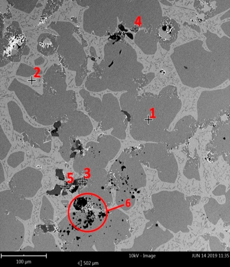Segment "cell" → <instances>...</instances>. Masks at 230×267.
<instances>
[{"instance_id":"cell-1","label":"cell","mask_w":230,"mask_h":267,"mask_svg":"<svg viewBox=\"0 0 230 267\" xmlns=\"http://www.w3.org/2000/svg\"><path fill=\"white\" fill-rule=\"evenodd\" d=\"M108 211L103 198L94 193L78 195L69 205L67 218L74 228L88 234L96 232L104 225Z\"/></svg>"},{"instance_id":"cell-2","label":"cell","mask_w":230,"mask_h":267,"mask_svg":"<svg viewBox=\"0 0 230 267\" xmlns=\"http://www.w3.org/2000/svg\"><path fill=\"white\" fill-rule=\"evenodd\" d=\"M143 172L139 163L124 151L107 173L108 181L116 190L124 188L132 190L141 186Z\"/></svg>"},{"instance_id":"cell-3","label":"cell","mask_w":230,"mask_h":267,"mask_svg":"<svg viewBox=\"0 0 230 267\" xmlns=\"http://www.w3.org/2000/svg\"><path fill=\"white\" fill-rule=\"evenodd\" d=\"M9 112L13 129L23 135L25 142L29 143L33 148H39L46 153L50 152L52 139L47 129L30 125L24 120L20 110L10 109Z\"/></svg>"},{"instance_id":"cell-4","label":"cell","mask_w":230,"mask_h":267,"mask_svg":"<svg viewBox=\"0 0 230 267\" xmlns=\"http://www.w3.org/2000/svg\"><path fill=\"white\" fill-rule=\"evenodd\" d=\"M0 250H18L24 240V228L23 224L12 213L0 208Z\"/></svg>"},{"instance_id":"cell-5","label":"cell","mask_w":230,"mask_h":267,"mask_svg":"<svg viewBox=\"0 0 230 267\" xmlns=\"http://www.w3.org/2000/svg\"><path fill=\"white\" fill-rule=\"evenodd\" d=\"M230 101V85L224 89L202 92L197 104L199 119H208L229 111Z\"/></svg>"},{"instance_id":"cell-6","label":"cell","mask_w":230,"mask_h":267,"mask_svg":"<svg viewBox=\"0 0 230 267\" xmlns=\"http://www.w3.org/2000/svg\"><path fill=\"white\" fill-rule=\"evenodd\" d=\"M42 178L40 171L28 167L15 173L9 185L11 190L20 196L32 197L41 187Z\"/></svg>"},{"instance_id":"cell-7","label":"cell","mask_w":230,"mask_h":267,"mask_svg":"<svg viewBox=\"0 0 230 267\" xmlns=\"http://www.w3.org/2000/svg\"><path fill=\"white\" fill-rule=\"evenodd\" d=\"M65 120L58 131L62 139L74 142L76 137L87 136L92 130L90 119L81 111H75Z\"/></svg>"},{"instance_id":"cell-8","label":"cell","mask_w":230,"mask_h":267,"mask_svg":"<svg viewBox=\"0 0 230 267\" xmlns=\"http://www.w3.org/2000/svg\"><path fill=\"white\" fill-rule=\"evenodd\" d=\"M0 195L1 208L23 220L30 218L33 205L30 200L26 199L11 190L1 191Z\"/></svg>"},{"instance_id":"cell-9","label":"cell","mask_w":230,"mask_h":267,"mask_svg":"<svg viewBox=\"0 0 230 267\" xmlns=\"http://www.w3.org/2000/svg\"><path fill=\"white\" fill-rule=\"evenodd\" d=\"M103 107L104 117L99 123L100 128L105 130L113 128L122 113L119 101L113 94H105L102 101Z\"/></svg>"},{"instance_id":"cell-10","label":"cell","mask_w":230,"mask_h":267,"mask_svg":"<svg viewBox=\"0 0 230 267\" xmlns=\"http://www.w3.org/2000/svg\"><path fill=\"white\" fill-rule=\"evenodd\" d=\"M179 28L177 23L173 19L164 17L155 31L156 38L164 49H169L171 44L177 37Z\"/></svg>"},{"instance_id":"cell-11","label":"cell","mask_w":230,"mask_h":267,"mask_svg":"<svg viewBox=\"0 0 230 267\" xmlns=\"http://www.w3.org/2000/svg\"><path fill=\"white\" fill-rule=\"evenodd\" d=\"M230 190L225 194V203L220 204L214 198L209 199L204 205L205 211L208 220L216 225L220 218L226 222L230 221Z\"/></svg>"},{"instance_id":"cell-12","label":"cell","mask_w":230,"mask_h":267,"mask_svg":"<svg viewBox=\"0 0 230 267\" xmlns=\"http://www.w3.org/2000/svg\"><path fill=\"white\" fill-rule=\"evenodd\" d=\"M34 251H56L58 250L52 236L44 231L42 226L38 225L32 236Z\"/></svg>"},{"instance_id":"cell-13","label":"cell","mask_w":230,"mask_h":267,"mask_svg":"<svg viewBox=\"0 0 230 267\" xmlns=\"http://www.w3.org/2000/svg\"><path fill=\"white\" fill-rule=\"evenodd\" d=\"M97 142L101 151L109 161L114 157L121 147L120 141L110 135L100 136L98 138Z\"/></svg>"},{"instance_id":"cell-14","label":"cell","mask_w":230,"mask_h":267,"mask_svg":"<svg viewBox=\"0 0 230 267\" xmlns=\"http://www.w3.org/2000/svg\"><path fill=\"white\" fill-rule=\"evenodd\" d=\"M84 105L89 115L95 121H102L104 118V112L102 101L99 99L91 96L85 92Z\"/></svg>"},{"instance_id":"cell-15","label":"cell","mask_w":230,"mask_h":267,"mask_svg":"<svg viewBox=\"0 0 230 267\" xmlns=\"http://www.w3.org/2000/svg\"><path fill=\"white\" fill-rule=\"evenodd\" d=\"M57 47L55 36L47 33L42 34L38 40V48L42 53L49 54L54 52Z\"/></svg>"},{"instance_id":"cell-16","label":"cell","mask_w":230,"mask_h":267,"mask_svg":"<svg viewBox=\"0 0 230 267\" xmlns=\"http://www.w3.org/2000/svg\"><path fill=\"white\" fill-rule=\"evenodd\" d=\"M86 85L88 89L91 91L99 92L107 88L103 75L97 71L89 76Z\"/></svg>"},{"instance_id":"cell-17","label":"cell","mask_w":230,"mask_h":267,"mask_svg":"<svg viewBox=\"0 0 230 267\" xmlns=\"http://www.w3.org/2000/svg\"><path fill=\"white\" fill-rule=\"evenodd\" d=\"M229 125H223L219 130L215 139V144L219 150L226 151L229 150Z\"/></svg>"},{"instance_id":"cell-18","label":"cell","mask_w":230,"mask_h":267,"mask_svg":"<svg viewBox=\"0 0 230 267\" xmlns=\"http://www.w3.org/2000/svg\"><path fill=\"white\" fill-rule=\"evenodd\" d=\"M131 190L126 189L116 190V202L117 204L123 208H129L135 202V197Z\"/></svg>"},{"instance_id":"cell-19","label":"cell","mask_w":230,"mask_h":267,"mask_svg":"<svg viewBox=\"0 0 230 267\" xmlns=\"http://www.w3.org/2000/svg\"><path fill=\"white\" fill-rule=\"evenodd\" d=\"M127 124V117L123 112L120 118L113 128L111 134L118 138L125 139L126 137V130Z\"/></svg>"},{"instance_id":"cell-20","label":"cell","mask_w":230,"mask_h":267,"mask_svg":"<svg viewBox=\"0 0 230 267\" xmlns=\"http://www.w3.org/2000/svg\"><path fill=\"white\" fill-rule=\"evenodd\" d=\"M11 146L0 125V160H2L6 157Z\"/></svg>"},{"instance_id":"cell-21","label":"cell","mask_w":230,"mask_h":267,"mask_svg":"<svg viewBox=\"0 0 230 267\" xmlns=\"http://www.w3.org/2000/svg\"><path fill=\"white\" fill-rule=\"evenodd\" d=\"M46 198L43 197L40 213V218L41 220L46 224L50 223L53 219L52 210L48 206Z\"/></svg>"},{"instance_id":"cell-22","label":"cell","mask_w":230,"mask_h":267,"mask_svg":"<svg viewBox=\"0 0 230 267\" xmlns=\"http://www.w3.org/2000/svg\"><path fill=\"white\" fill-rule=\"evenodd\" d=\"M24 153L22 151H18L11 154L9 157L7 162L10 166L16 168L24 160Z\"/></svg>"},{"instance_id":"cell-23","label":"cell","mask_w":230,"mask_h":267,"mask_svg":"<svg viewBox=\"0 0 230 267\" xmlns=\"http://www.w3.org/2000/svg\"><path fill=\"white\" fill-rule=\"evenodd\" d=\"M211 250L213 251H221L224 250L222 244L217 238L212 236L209 240Z\"/></svg>"},{"instance_id":"cell-24","label":"cell","mask_w":230,"mask_h":267,"mask_svg":"<svg viewBox=\"0 0 230 267\" xmlns=\"http://www.w3.org/2000/svg\"><path fill=\"white\" fill-rule=\"evenodd\" d=\"M226 187L223 185H220L215 189L213 191V193L216 196H220L225 193Z\"/></svg>"},{"instance_id":"cell-25","label":"cell","mask_w":230,"mask_h":267,"mask_svg":"<svg viewBox=\"0 0 230 267\" xmlns=\"http://www.w3.org/2000/svg\"><path fill=\"white\" fill-rule=\"evenodd\" d=\"M5 180L4 172L2 165L0 163V183Z\"/></svg>"},{"instance_id":"cell-26","label":"cell","mask_w":230,"mask_h":267,"mask_svg":"<svg viewBox=\"0 0 230 267\" xmlns=\"http://www.w3.org/2000/svg\"><path fill=\"white\" fill-rule=\"evenodd\" d=\"M22 251H34V248L30 246H27L21 250Z\"/></svg>"}]
</instances>
